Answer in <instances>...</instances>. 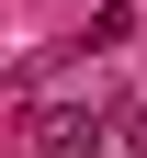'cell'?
I'll return each instance as SVG.
<instances>
[{
	"mask_svg": "<svg viewBox=\"0 0 147 158\" xmlns=\"http://www.w3.org/2000/svg\"><path fill=\"white\" fill-rule=\"evenodd\" d=\"M34 147H45V158H91V147H102V124H91L79 102H57L45 124H34Z\"/></svg>",
	"mask_w": 147,
	"mask_h": 158,
	"instance_id": "1",
	"label": "cell"
}]
</instances>
